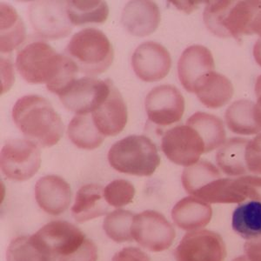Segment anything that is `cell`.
I'll return each instance as SVG.
<instances>
[{
  "instance_id": "cell-1",
  "label": "cell",
  "mask_w": 261,
  "mask_h": 261,
  "mask_svg": "<svg viewBox=\"0 0 261 261\" xmlns=\"http://www.w3.org/2000/svg\"><path fill=\"white\" fill-rule=\"evenodd\" d=\"M12 119L25 140L40 147H50L60 141L65 125L46 98L27 95L16 102Z\"/></svg>"
},
{
  "instance_id": "cell-2",
  "label": "cell",
  "mask_w": 261,
  "mask_h": 261,
  "mask_svg": "<svg viewBox=\"0 0 261 261\" xmlns=\"http://www.w3.org/2000/svg\"><path fill=\"white\" fill-rule=\"evenodd\" d=\"M261 10V1H210L204 11L208 30L220 38L251 35L250 29Z\"/></svg>"
},
{
  "instance_id": "cell-3",
  "label": "cell",
  "mask_w": 261,
  "mask_h": 261,
  "mask_svg": "<svg viewBox=\"0 0 261 261\" xmlns=\"http://www.w3.org/2000/svg\"><path fill=\"white\" fill-rule=\"evenodd\" d=\"M68 59V56L57 54L46 42L36 40L18 50L16 67L28 83H45L49 89L59 80Z\"/></svg>"
},
{
  "instance_id": "cell-4",
  "label": "cell",
  "mask_w": 261,
  "mask_h": 261,
  "mask_svg": "<svg viewBox=\"0 0 261 261\" xmlns=\"http://www.w3.org/2000/svg\"><path fill=\"white\" fill-rule=\"evenodd\" d=\"M113 169L130 175L151 176L161 164L157 146L144 135H130L114 143L108 152Z\"/></svg>"
},
{
  "instance_id": "cell-5",
  "label": "cell",
  "mask_w": 261,
  "mask_h": 261,
  "mask_svg": "<svg viewBox=\"0 0 261 261\" xmlns=\"http://www.w3.org/2000/svg\"><path fill=\"white\" fill-rule=\"evenodd\" d=\"M66 53L77 65L79 71L88 77L107 71L114 56L110 40L95 28H86L75 33L69 42Z\"/></svg>"
},
{
  "instance_id": "cell-6",
  "label": "cell",
  "mask_w": 261,
  "mask_h": 261,
  "mask_svg": "<svg viewBox=\"0 0 261 261\" xmlns=\"http://www.w3.org/2000/svg\"><path fill=\"white\" fill-rule=\"evenodd\" d=\"M41 166L39 146L28 140H11L1 151V169L13 180L24 181L35 175Z\"/></svg>"
},
{
  "instance_id": "cell-7",
  "label": "cell",
  "mask_w": 261,
  "mask_h": 261,
  "mask_svg": "<svg viewBox=\"0 0 261 261\" xmlns=\"http://www.w3.org/2000/svg\"><path fill=\"white\" fill-rule=\"evenodd\" d=\"M111 80L94 77L77 79L59 95L64 107L76 114L92 113L110 92Z\"/></svg>"
},
{
  "instance_id": "cell-8",
  "label": "cell",
  "mask_w": 261,
  "mask_h": 261,
  "mask_svg": "<svg viewBox=\"0 0 261 261\" xmlns=\"http://www.w3.org/2000/svg\"><path fill=\"white\" fill-rule=\"evenodd\" d=\"M132 234L144 248L151 252H162L172 246L175 230L162 214L145 211L134 218Z\"/></svg>"
},
{
  "instance_id": "cell-9",
  "label": "cell",
  "mask_w": 261,
  "mask_h": 261,
  "mask_svg": "<svg viewBox=\"0 0 261 261\" xmlns=\"http://www.w3.org/2000/svg\"><path fill=\"white\" fill-rule=\"evenodd\" d=\"M161 148L167 159L178 166H190L205 153V144L199 134L189 125H177L166 130Z\"/></svg>"
},
{
  "instance_id": "cell-10",
  "label": "cell",
  "mask_w": 261,
  "mask_h": 261,
  "mask_svg": "<svg viewBox=\"0 0 261 261\" xmlns=\"http://www.w3.org/2000/svg\"><path fill=\"white\" fill-rule=\"evenodd\" d=\"M66 4L64 1H35L29 7L33 29L43 39H60L71 33Z\"/></svg>"
},
{
  "instance_id": "cell-11",
  "label": "cell",
  "mask_w": 261,
  "mask_h": 261,
  "mask_svg": "<svg viewBox=\"0 0 261 261\" xmlns=\"http://www.w3.org/2000/svg\"><path fill=\"white\" fill-rule=\"evenodd\" d=\"M174 256L177 261H224L226 245L215 231L196 230L182 238Z\"/></svg>"
},
{
  "instance_id": "cell-12",
  "label": "cell",
  "mask_w": 261,
  "mask_h": 261,
  "mask_svg": "<svg viewBox=\"0 0 261 261\" xmlns=\"http://www.w3.org/2000/svg\"><path fill=\"white\" fill-rule=\"evenodd\" d=\"M148 119L159 125H170L180 120L185 112V99L179 90L161 85L150 91L145 102Z\"/></svg>"
},
{
  "instance_id": "cell-13",
  "label": "cell",
  "mask_w": 261,
  "mask_h": 261,
  "mask_svg": "<svg viewBox=\"0 0 261 261\" xmlns=\"http://www.w3.org/2000/svg\"><path fill=\"white\" fill-rule=\"evenodd\" d=\"M132 66L137 76L146 82L161 81L169 73L172 59L168 50L159 43H142L134 50Z\"/></svg>"
},
{
  "instance_id": "cell-14",
  "label": "cell",
  "mask_w": 261,
  "mask_h": 261,
  "mask_svg": "<svg viewBox=\"0 0 261 261\" xmlns=\"http://www.w3.org/2000/svg\"><path fill=\"white\" fill-rule=\"evenodd\" d=\"M34 236L49 252L59 258L75 252L86 240L80 229L63 220L48 223Z\"/></svg>"
},
{
  "instance_id": "cell-15",
  "label": "cell",
  "mask_w": 261,
  "mask_h": 261,
  "mask_svg": "<svg viewBox=\"0 0 261 261\" xmlns=\"http://www.w3.org/2000/svg\"><path fill=\"white\" fill-rule=\"evenodd\" d=\"M92 116L96 127L105 137L115 136L124 130L127 122V107L113 83L107 98Z\"/></svg>"
},
{
  "instance_id": "cell-16",
  "label": "cell",
  "mask_w": 261,
  "mask_h": 261,
  "mask_svg": "<svg viewBox=\"0 0 261 261\" xmlns=\"http://www.w3.org/2000/svg\"><path fill=\"white\" fill-rule=\"evenodd\" d=\"M159 6L147 0H134L125 5L122 12L121 23L132 35L145 37L157 30L161 22Z\"/></svg>"
},
{
  "instance_id": "cell-17",
  "label": "cell",
  "mask_w": 261,
  "mask_h": 261,
  "mask_svg": "<svg viewBox=\"0 0 261 261\" xmlns=\"http://www.w3.org/2000/svg\"><path fill=\"white\" fill-rule=\"evenodd\" d=\"M214 60L211 51L203 45H192L181 54L178 62V75L187 92H193L200 77L214 71Z\"/></svg>"
},
{
  "instance_id": "cell-18",
  "label": "cell",
  "mask_w": 261,
  "mask_h": 261,
  "mask_svg": "<svg viewBox=\"0 0 261 261\" xmlns=\"http://www.w3.org/2000/svg\"><path fill=\"white\" fill-rule=\"evenodd\" d=\"M35 198L43 211L50 215H60L71 203V187L61 177L45 176L36 183Z\"/></svg>"
},
{
  "instance_id": "cell-19",
  "label": "cell",
  "mask_w": 261,
  "mask_h": 261,
  "mask_svg": "<svg viewBox=\"0 0 261 261\" xmlns=\"http://www.w3.org/2000/svg\"><path fill=\"white\" fill-rule=\"evenodd\" d=\"M193 92L205 107L218 109L231 100L234 89L228 77L214 71L197 81Z\"/></svg>"
},
{
  "instance_id": "cell-20",
  "label": "cell",
  "mask_w": 261,
  "mask_h": 261,
  "mask_svg": "<svg viewBox=\"0 0 261 261\" xmlns=\"http://www.w3.org/2000/svg\"><path fill=\"white\" fill-rule=\"evenodd\" d=\"M229 130L239 135H254L261 133V108L247 99L233 102L225 113Z\"/></svg>"
},
{
  "instance_id": "cell-21",
  "label": "cell",
  "mask_w": 261,
  "mask_h": 261,
  "mask_svg": "<svg viewBox=\"0 0 261 261\" xmlns=\"http://www.w3.org/2000/svg\"><path fill=\"white\" fill-rule=\"evenodd\" d=\"M212 216L211 205L193 196L181 199L172 208V220L176 226L186 231H193L207 226Z\"/></svg>"
},
{
  "instance_id": "cell-22",
  "label": "cell",
  "mask_w": 261,
  "mask_h": 261,
  "mask_svg": "<svg viewBox=\"0 0 261 261\" xmlns=\"http://www.w3.org/2000/svg\"><path fill=\"white\" fill-rule=\"evenodd\" d=\"M104 188L99 185H85L77 191L71 214L77 222L84 223L103 216L108 211Z\"/></svg>"
},
{
  "instance_id": "cell-23",
  "label": "cell",
  "mask_w": 261,
  "mask_h": 261,
  "mask_svg": "<svg viewBox=\"0 0 261 261\" xmlns=\"http://www.w3.org/2000/svg\"><path fill=\"white\" fill-rule=\"evenodd\" d=\"M250 140L233 138L226 140L217 151L216 161L220 170L231 177L248 173L246 166V149Z\"/></svg>"
},
{
  "instance_id": "cell-24",
  "label": "cell",
  "mask_w": 261,
  "mask_h": 261,
  "mask_svg": "<svg viewBox=\"0 0 261 261\" xmlns=\"http://www.w3.org/2000/svg\"><path fill=\"white\" fill-rule=\"evenodd\" d=\"M187 125L199 134L205 144V153L220 148L226 142V130L223 122L216 116L199 112L187 119Z\"/></svg>"
},
{
  "instance_id": "cell-25",
  "label": "cell",
  "mask_w": 261,
  "mask_h": 261,
  "mask_svg": "<svg viewBox=\"0 0 261 261\" xmlns=\"http://www.w3.org/2000/svg\"><path fill=\"white\" fill-rule=\"evenodd\" d=\"M0 12V50L2 54H8L24 42L25 27L12 6L2 3Z\"/></svg>"
},
{
  "instance_id": "cell-26",
  "label": "cell",
  "mask_w": 261,
  "mask_h": 261,
  "mask_svg": "<svg viewBox=\"0 0 261 261\" xmlns=\"http://www.w3.org/2000/svg\"><path fill=\"white\" fill-rule=\"evenodd\" d=\"M69 139L79 148L93 150L104 141L105 136L96 127L92 113L77 114L67 129Z\"/></svg>"
},
{
  "instance_id": "cell-27",
  "label": "cell",
  "mask_w": 261,
  "mask_h": 261,
  "mask_svg": "<svg viewBox=\"0 0 261 261\" xmlns=\"http://www.w3.org/2000/svg\"><path fill=\"white\" fill-rule=\"evenodd\" d=\"M231 226L247 241L261 238V202L252 200L239 205L232 214Z\"/></svg>"
},
{
  "instance_id": "cell-28",
  "label": "cell",
  "mask_w": 261,
  "mask_h": 261,
  "mask_svg": "<svg viewBox=\"0 0 261 261\" xmlns=\"http://www.w3.org/2000/svg\"><path fill=\"white\" fill-rule=\"evenodd\" d=\"M56 258L34 235L15 238L6 251L7 261H56Z\"/></svg>"
},
{
  "instance_id": "cell-29",
  "label": "cell",
  "mask_w": 261,
  "mask_h": 261,
  "mask_svg": "<svg viewBox=\"0 0 261 261\" xmlns=\"http://www.w3.org/2000/svg\"><path fill=\"white\" fill-rule=\"evenodd\" d=\"M69 20L74 25H83L88 23L102 24L109 15V8L105 1H77L72 0L66 4Z\"/></svg>"
},
{
  "instance_id": "cell-30",
  "label": "cell",
  "mask_w": 261,
  "mask_h": 261,
  "mask_svg": "<svg viewBox=\"0 0 261 261\" xmlns=\"http://www.w3.org/2000/svg\"><path fill=\"white\" fill-rule=\"evenodd\" d=\"M221 177L220 170L211 162L200 161L185 168L181 180L185 190L196 198L205 187Z\"/></svg>"
},
{
  "instance_id": "cell-31",
  "label": "cell",
  "mask_w": 261,
  "mask_h": 261,
  "mask_svg": "<svg viewBox=\"0 0 261 261\" xmlns=\"http://www.w3.org/2000/svg\"><path fill=\"white\" fill-rule=\"evenodd\" d=\"M134 215L126 210H116L108 214L104 220L103 227L107 236L118 243L133 241L132 227Z\"/></svg>"
},
{
  "instance_id": "cell-32",
  "label": "cell",
  "mask_w": 261,
  "mask_h": 261,
  "mask_svg": "<svg viewBox=\"0 0 261 261\" xmlns=\"http://www.w3.org/2000/svg\"><path fill=\"white\" fill-rule=\"evenodd\" d=\"M104 195L107 204L114 207H121L133 201L135 188L129 181L116 179L106 187Z\"/></svg>"
},
{
  "instance_id": "cell-33",
  "label": "cell",
  "mask_w": 261,
  "mask_h": 261,
  "mask_svg": "<svg viewBox=\"0 0 261 261\" xmlns=\"http://www.w3.org/2000/svg\"><path fill=\"white\" fill-rule=\"evenodd\" d=\"M238 191L245 199L261 202V177L258 176H241L235 178Z\"/></svg>"
},
{
  "instance_id": "cell-34",
  "label": "cell",
  "mask_w": 261,
  "mask_h": 261,
  "mask_svg": "<svg viewBox=\"0 0 261 261\" xmlns=\"http://www.w3.org/2000/svg\"><path fill=\"white\" fill-rule=\"evenodd\" d=\"M97 246L92 241L86 239L79 249L69 255L60 257L59 261H97Z\"/></svg>"
},
{
  "instance_id": "cell-35",
  "label": "cell",
  "mask_w": 261,
  "mask_h": 261,
  "mask_svg": "<svg viewBox=\"0 0 261 261\" xmlns=\"http://www.w3.org/2000/svg\"><path fill=\"white\" fill-rule=\"evenodd\" d=\"M113 261H150V258L140 248L125 247L113 256Z\"/></svg>"
},
{
  "instance_id": "cell-36",
  "label": "cell",
  "mask_w": 261,
  "mask_h": 261,
  "mask_svg": "<svg viewBox=\"0 0 261 261\" xmlns=\"http://www.w3.org/2000/svg\"><path fill=\"white\" fill-rule=\"evenodd\" d=\"M1 71H2V83H1V93L7 92L14 81V74L12 68V60L6 58H2L1 60Z\"/></svg>"
},
{
  "instance_id": "cell-37",
  "label": "cell",
  "mask_w": 261,
  "mask_h": 261,
  "mask_svg": "<svg viewBox=\"0 0 261 261\" xmlns=\"http://www.w3.org/2000/svg\"><path fill=\"white\" fill-rule=\"evenodd\" d=\"M244 250L249 261H261V238L246 241Z\"/></svg>"
},
{
  "instance_id": "cell-38",
  "label": "cell",
  "mask_w": 261,
  "mask_h": 261,
  "mask_svg": "<svg viewBox=\"0 0 261 261\" xmlns=\"http://www.w3.org/2000/svg\"><path fill=\"white\" fill-rule=\"evenodd\" d=\"M174 6H177L178 9H180L183 12H193V10L195 9L197 4L199 2H180V1H172Z\"/></svg>"
},
{
  "instance_id": "cell-39",
  "label": "cell",
  "mask_w": 261,
  "mask_h": 261,
  "mask_svg": "<svg viewBox=\"0 0 261 261\" xmlns=\"http://www.w3.org/2000/svg\"><path fill=\"white\" fill-rule=\"evenodd\" d=\"M250 33L252 34H258L259 36V39H261V10L256 15L254 20L252 22L250 29Z\"/></svg>"
},
{
  "instance_id": "cell-40",
  "label": "cell",
  "mask_w": 261,
  "mask_h": 261,
  "mask_svg": "<svg viewBox=\"0 0 261 261\" xmlns=\"http://www.w3.org/2000/svg\"><path fill=\"white\" fill-rule=\"evenodd\" d=\"M253 57L255 59L256 62L261 66V39H258L256 41L253 47Z\"/></svg>"
},
{
  "instance_id": "cell-41",
  "label": "cell",
  "mask_w": 261,
  "mask_h": 261,
  "mask_svg": "<svg viewBox=\"0 0 261 261\" xmlns=\"http://www.w3.org/2000/svg\"><path fill=\"white\" fill-rule=\"evenodd\" d=\"M251 146L255 151L261 153V133L258 134L254 140H251Z\"/></svg>"
},
{
  "instance_id": "cell-42",
  "label": "cell",
  "mask_w": 261,
  "mask_h": 261,
  "mask_svg": "<svg viewBox=\"0 0 261 261\" xmlns=\"http://www.w3.org/2000/svg\"><path fill=\"white\" fill-rule=\"evenodd\" d=\"M255 93L258 99V105L261 108V75L257 79L255 84Z\"/></svg>"
},
{
  "instance_id": "cell-43",
  "label": "cell",
  "mask_w": 261,
  "mask_h": 261,
  "mask_svg": "<svg viewBox=\"0 0 261 261\" xmlns=\"http://www.w3.org/2000/svg\"><path fill=\"white\" fill-rule=\"evenodd\" d=\"M232 261H249V259L247 258L246 255L240 256L238 258H234Z\"/></svg>"
}]
</instances>
